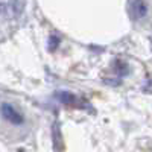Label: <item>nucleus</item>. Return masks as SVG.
<instances>
[{
  "mask_svg": "<svg viewBox=\"0 0 152 152\" xmlns=\"http://www.w3.org/2000/svg\"><path fill=\"white\" fill-rule=\"evenodd\" d=\"M0 111H2V116L12 125H21L23 123V116L9 104H2L0 107Z\"/></svg>",
  "mask_w": 152,
  "mask_h": 152,
  "instance_id": "obj_1",
  "label": "nucleus"
},
{
  "mask_svg": "<svg viewBox=\"0 0 152 152\" xmlns=\"http://www.w3.org/2000/svg\"><path fill=\"white\" fill-rule=\"evenodd\" d=\"M129 12L132 18L142 20L148 14V5L145 0H129Z\"/></svg>",
  "mask_w": 152,
  "mask_h": 152,
  "instance_id": "obj_2",
  "label": "nucleus"
},
{
  "mask_svg": "<svg viewBox=\"0 0 152 152\" xmlns=\"http://www.w3.org/2000/svg\"><path fill=\"white\" fill-rule=\"evenodd\" d=\"M58 44H59V38L58 37H55V35H50V38H49V50H53L58 47Z\"/></svg>",
  "mask_w": 152,
  "mask_h": 152,
  "instance_id": "obj_3",
  "label": "nucleus"
}]
</instances>
